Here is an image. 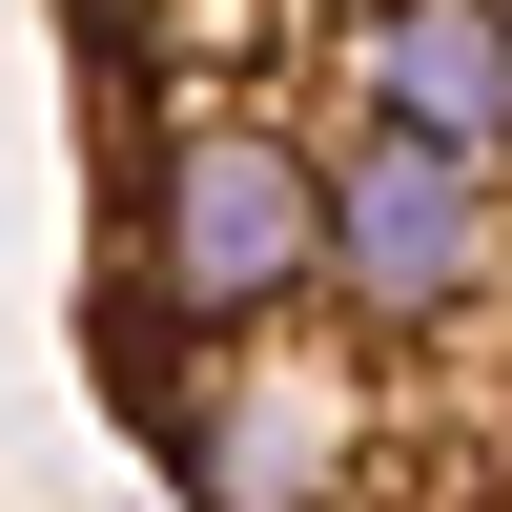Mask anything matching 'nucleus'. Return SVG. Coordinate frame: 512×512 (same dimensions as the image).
<instances>
[]
</instances>
